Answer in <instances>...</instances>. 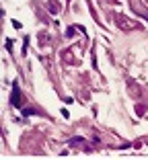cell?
Masks as SVG:
<instances>
[{
	"label": "cell",
	"instance_id": "6da1fadb",
	"mask_svg": "<svg viewBox=\"0 0 148 160\" xmlns=\"http://www.w3.org/2000/svg\"><path fill=\"white\" fill-rule=\"evenodd\" d=\"M19 101H21V90H19V82L13 84V92H10V105L19 107Z\"/></svg>",
	"mask_w": 148,
	"mask_h": 160
}]
</instances>
